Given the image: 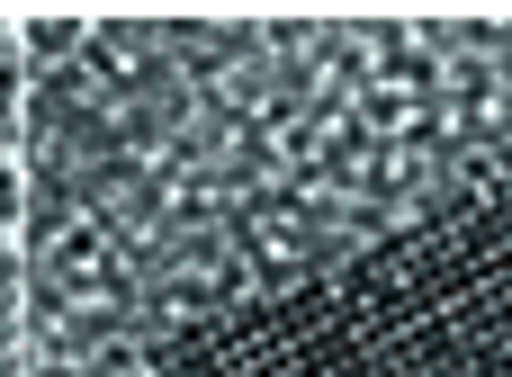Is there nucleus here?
Segmentation results:
<instances>
[{
  "label": "nucleus",
  "instance_id": "2",
  "mask_svg": "<svg viewBox=\"0 0 512 377\" xmlns=\"http://www.w3.org/2000/svg\"><path fill=\"white\" fill-rule=\"evenodd\" d=\"M0 377H18V351H0Z\"/></svg>",
  "mask_w": 512,
  "mask_h": 377
},
{
  "label": "nucleus",
  "instance_id": "1",
  "mask_svg": "<svg viewBox=\"0 0 512 377\" xmlns=\"http://www.w3.org/2000/svg\"><path fill=\"white\" fill-rule=\"evenodd\" d=\"M18 72H27V63H18V36L0 27V126H9V108H18Z\"/></svg>",
  "mask_w": 512,
  "mask_h": 377
}]
</instances>
